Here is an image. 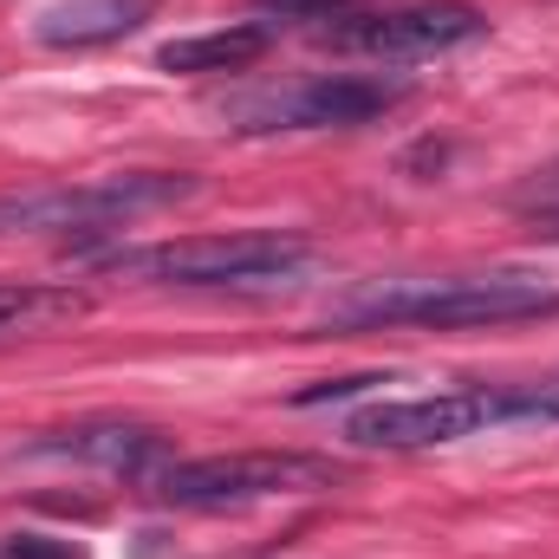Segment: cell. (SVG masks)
<instances>
[{
	"mask_svg": "<svg viewBox=\"0 0 559 559\" xmlns=\"http://www.w3.org/2000/svg\"><path fill=\"white\" fill-rule=\"evenodd\" d=\"M391 105H404L397 79H365V72H319L306 85H286L267 98L235 105V131H352L384 118Z\"/></svg>",
	"mask_w": 559,
	"mask_h": 559,
	"instance_id": "52a82bcc",
	"label": "cell"
},
{
	"mask_svg": "<svg viewBox=\"0 0 559 559\" xmlns=\"http://www.w3.org/2000/svg\"><path fill=\"white\" fill-rule=\"evenodd\" d=\"M312 261V241L293 228H248V235H189V241H156L124 248L105 267L143 274L163 286H267Z\"/></svg>",
	"mask_w": 559,
	"mask_h": 559,
	"instance_id": "3957f363",
	"label": "cell"
},
{
	"mask_svg": "<svg viewBox=\"0 0 559 559\" xmlns=\"http://www.w3.org/2000/svg\"><path fill=\"white\" fill-rule=\"evenodd\" d=\"M332 481H338V468L325 455H299V449L195 455V462H169L150 475V488L169 508H248V501H274V495H319Z\"/></svg>",
	"mask_w": 559,
	"mask_h": 559,
	"instance_id": "5b68a950",
	"label": "cell"
},
{
	"mask_svg": "<svg viewBox=\"0 0 559 559\" xmlns=\"http://www.w3.org/2000/svg\"><path fill=\"white\" fill-rule=\"evenodd\" d=\"M92 299L72 286H46V280H0V338H26L46 332L59 319H79Z\"/></svg>",
	"mask_w": 559,
	"mask_h": 559,
	"instance_id": "8fae6325",
	"label": "cell"
},
{
	"mask_svg": "<svg viewBox=\"0 0 559 559\" xmlns=\"http://www.w3.org/2000/svg\"><path fill=\"white\" fill-rule=\"evenodd\" d=\"M195 182L169 169H131V176H98V182H59V189H26L0 195V235H98L124 228L150 209L182 202Z\"/></svg>",
	"mask_w": 559,
	"mask_h": 559,
	"instance_id": "277c9868",
	"label": "cell"
},
{
	"mask_svg": "<svg viewBox=\"0 0 559 559\" xmlns=\"http://www.w3.org/2000/svg\"><path fill=\"white\" fill-rule=\"evenodd\" d=\"M378 384H391V378H378V371H365V378H325V384H312V391H299L293 404L299 411H312V404H338V397H365V391H378Z\"/></svg>",
	"mask_w": 559,
	"mask_h": 559,
	"instance_id": "9a60e30c",
	"label": "cell"
},
{
	"mask_svg": "<svg viewBox=\"0 0 559 559\" xmlns=\"http://www.w3.org/2000/svg\"><path fill=\"white\" fill-rule=\"evenodd\" d=\"M508 209H514L540 241H559V163L534 169V176H521V182L508 189Z\"/></svg>",
	"mask_w": 559,
	"mask_h": 559,
	"instance_id": "7c38bea8",
	"label": "cell"
},
{
	"mask_svg": "<svg viewBox=\"0 0 559 559\" xmlns=\"http://www.w3.org/2000/svg\"><path fill=\"white\" fill-rule=\"evenodd\" d=\"M495 423H559V378L547 384H462L429 397H384L345 423L358 449H436L481 436Z\"/></svg>",
	"mask_w": 559,
	"mask_h": 559,
	"instance_id": "7a4b0ae2",
	"label": "cell"
},
{
	"mask_svg": "<svg viewBox=\"0 0 559 559\" xmlns=\"http://www.w3.org/2000/svg\"><path fill=\"white\" fill-rule=\"evenodd\" d=\"M559 312V286L540 274H436V280H371L332 306V325H508Z\"/></svg>",
	"mask_w": 559,
	"mask_h": 559,
	"instance_id": "6da1fadb",
	"label": "cell"
},
{
	"mask_svg": "<svg viewBox=\"0 0 559 559\" xmlns=\"http://www.w3.org/2000/svg\"><path fill=\"white\" fill-rule=\"evenodd\" d=\"M488 33V13L468 0H417V7H384V13H338L319 26V46L332 52H365V59H436Z\"/></svg>",
	"mask_w": 559,
	"mask_h": 559,
	"instance_id": "8992f818",
	"label": "cell"
},
{
	"mask_svg": "<svg viewBox=\"0 0 559 559\" xmlns=\"http://www.w3.org/2000/svg\"><path fill=\"white\" fill-rule=\"evenodd\" d=\"M274 46V26L261 20H241V26H215V33H189V39H169L156 52L163 72H182V79H202V72H248L254 59H267Z\"/></svg>",
	"mask_w": 559,
	"mask_h": 559,
	"instance_id": "30bf717a",
	"label": "cell"
},
{
	"mask_svg": "<svg viewBox=\"0 0 559 559\" xmlns=\"http://www.w3.org/2000/svg\"><path fill=\"white\" fill-rule=\"evenodd\" d=\"M26 462H85V468H105V475H131V481H150L156 468H169V436H156L150 423H79V429H52L39 442L20 449Z\"/></svg>",
	"mask_w": 559,
	"mask_h": 559,
	"instance_id": "ba28073f",
	"label": "cell"
},
{
	"mask_svg": "<svg viewBox=\"0 0 559 559\" xmlns=\"http://www.w3.org/2000/svg\"><path fill=\"white\" fill-rule=\"evenodd\" d=\"M274 20H338V13H365L371 0H254Z\"/></svg>",
	"mask_w": 559,
	"mask_h": 559,
	"instance_id": "5bb4252c",
	"label": "cell"
},
{
	"mask_svg": "<svg viewBox=\"0 0 559 559\" xmlns=\"http://www.w3.org/2000/svg\"><path fill=\"white\" fill-rule=\"evenodd\" d=\"M156 13V0H59L39 13V46H59V52H85V46H111L124 33H138L143 20Z\"/></svg>",
	"mask_w": 559,
	"mask_h": 559,
	"instance_id": "9c48e42d",
	"label": "cell"
},
{
	"mask_svg": "<svg viewBox=\"0 0 559 559\" xmlns=\"http://www.w3.org/2000/svg\"><path fill=\"white\" fill-rule=\"evenodd\" d=\"M0 559H85L79 540H59V534H7Z\"/></svg>",
	"mask_w": 559,
	"mask_h": 559,
	"instance_id": "4fadbf2b",
	"label": "cell"
}]
</instances>
